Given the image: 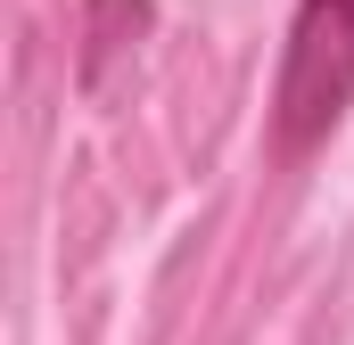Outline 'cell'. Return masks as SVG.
I'll list each match as a JSON object with an SVG mask.
<instances>
[{
	"label": "cell",
	"instance_id": "obj_1",
	"mask_svg": "<svg viewBox=\"0 0 354 345\" xmlns=\"http://www.w3.org/2000/svg\"><path fill=\"white\" fill-rule=\"evenodd\" d=\"M346 107H354V0H297L280 90H272L280 157H305L313 140H330Z\"/></svg>",
	"mask_w": 354,
	"mask_h": 345
}]
</instances>
